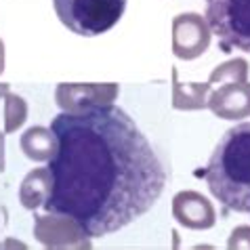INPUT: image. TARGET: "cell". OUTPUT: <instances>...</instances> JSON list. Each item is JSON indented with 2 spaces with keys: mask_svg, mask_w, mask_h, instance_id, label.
Here are the masks:
<instances>
[{
  "mask_svg": "<svg viewBox=\"0 0 250 250\" xmlns=\"http://www.w3.org/2000/svg\"><path fill=\"white\" fill-rule=\"evenodd\" d=\"M57 151L46 160V212L74 219L88 238H103L149 212L168 172L122 107L91 105L53 118Z\"/></svg>",
  "mask_w": 250,
  "mask_h": 250,
  "instance_id": "obj_1",
  "label": "cell"
},
{
  "mask_svg": "<svg viewBox=\"0 0 250 250\" xmlns=\"http://www.w3.org/2000/svg\"><path fill=\"white\" fill-rule=\"evenodd\" d=\"M200 175L227 210L250 214V122L235 124L219 139Z\"/></svg>",
  "mask_w": 250,
  "mask_h": 250,
  "instance_id": "obj_2",
  "label": "cell"
},
{
  "mask_svg": "<svg viewBox=\"0 0 250 250\" xmlns=\"http://www.w3.org/2000/svg\"><path fill=\"white\" fill-rule=\"evenodd\" d=\"M59 21L84 38L101 36L120 21L126 0H53Z\"/></svg>",
  "mask_w": 250,
  "mask_h": 250,
  "instance_id": "obj_3",
  "label": "cell"
},
{
  "mask_svg": "<svg viewBox=\"0 0 250 250\" xmlns=\"http://www.w3.org/2000/svg\"><path fill=\"white\" fill-rule=\"evenodd\" d=\"M204 17L225 53H250V0H206Z\"/></svg>",
  "mask_w": 250,
  "mask_h": 250,
  "instance_id": "obj_4",
  "label": "cell"
},
{
  "mask_svg": "<svg viewBox=\"0 0 250 250\" xmlns=\"http://www.w3.org/2000/svg\"><path fill=\"white\" fill-rule=\"evenodd\" d=\"M212 30L200 13H181L172 19V53L177 59L191 61L208 51Z\"/></svg>",
  "mask_w": 250,
  "mask_h": 250,
  "instance_id": "obj_5",
  "label": "cell"
},
{
  "mask_svg": "<svg viewBox=\"0 0 250 250\" xmlns=\"http://www.w3.org/2000/svg\"><path fill=\"white\" fill-rule=\"evenodd\" d=\"M34 235L46 248H91V238L84 229L63 214L34 217Z\"/></svg>",
  "mask_w": 250,
  "mask_h": 250,
  "instance_id": "obj_6",
  "label": "cell"
},
{
  "mask_svg": "<svg viewBox=\"0 0 250 250\" xmlns=\"http://www.w3.org/2000/svg\"><path fill=\"white\" fill-rule=\"evenodd\" d=\"M120 93L116 82H61L55 91V101L63 112H80L91 105L114 103Z\"/></svg>",
  "mask_w": 250,
  "mask_h": 250,
  "instance_id": "obj_7",
  "label": "cell"
},
{
  "mask_svg": "<svg viewBox=\"0 0 250 250\" xmlns=\"http://www.w3.org/2000/svg\"><path fill=\"white\" fill-rule=\"evenodd\" d=\"M208 109L221 120L250 118V82H225L208 95Z\"/></svg>",
  "mask_w": 250,
  "mask_h": 250,
  "instance_id": "obj_8",
  "label": "cell"
},
{
  "mask_svg": "<svg viewBox=\"0 0 250 250\" xmlns=\"http://www.w3.org/2000/svg\"><path fill=\"white\" fill-rule=\"evenodd\" d=\"M172 217L187 229H210L217 223V212L210 200L198 191H179L172 198Z\"/></svg>",
  "mask_w": 250,
  "mask_h": 250,
  "instance_id": "obj_9",
  "label": "cell"
},
{
  "mask_svg": "<svg viewBox=\"0 0 250 250\" xmlns=\"http://www.w3.org/2000/svg\"><path fill=\"white\" fill-rule=\"evenodd\" d=\"M208 95H210V82H181L179 69L172 67V107L181 112L208 107Z\"/></svg>",
  "mask_w": 250,
  "mask_h": 250,
  "instance_id": "obj_10",
  "label": "cell"
},
{
  "mask_svg": "<svg viewBox=\"0 0 250 250\" xmlns=\"http://www.w3.org/2000/svg\"><path fill=\"white\" fill-rule=\"evenodd\" d=\"M51 170L48 168H34L25 175L19 187V202L23 204L27 210H36V208L44 206L48 193H51Z\"/></svg>",
  "mask_w": 250,
  "mask_h": 250,
  "instance_id": "obj_11",
  "label": "cell"
},
{
  "mask_svg": "<svg viewBox=\"0 0 250 250\" xmlns=\"http://www.w3.org/2000/svg\"><path fill=\"white\" fill-rule=\"evenodd\" d=\"M21 151L27 160L34 162H46L57 151V137L46 126H32L21 135Z\"/></svg>",
  "mask_w": 250,
  "mask_h": 250,
  "instance_id": "obj_12",
  "label": "cell"
},
{
  "mask_svg": "<svg viewBox=\"0 0 250 250\" xmlns=\"http://www.w3.org/2000/svg\"><path fill=\"white\" fill-rule=\"evenodd\" d=\"M248 74H250V65L246 59L235 57L229 59L225 63H219L217 67L208 76L210 84H225V82H248Z\"/></svg>",
  "mask_w": 250,
  "mask_h": 250,
  "instance_id": "obj_13",
  "label": "cell"
},
{
  "mask_svg": "<svg viewBox=\"0 0 250 250\" xmlns=\"http://www.w3.org/2000/svg\"><path fill=\"white\" fill-rule=\"evenodd\" d=\"M27 120V103L23 97L6 93L4 95V133H17Z\"/></svg>",
  "mask_w": 250,
  "mask_h": 250,
  "instance_id": "obj_14",
  "label": "cell"
},
{
  "mask_svg": "<svg viewBox=\"0 0 250 250\" xmlns=\"http://www.w3.org/2000/svg\"><path fill=\"white\" fill-rule=\"evenodd\" d=\"M227 248L231 250H250V225L235 227L227 240Z\"/></svg>",
  "mask_w": 250,
  "mask_h": 250,
  "instance_id": "obj_15",
  "label": "cell"
},
{
  "mask_svg": "<svg viewBox=\"0 0 250 250\" xmlns=\"http://www.w3.org/2000/svg\"><path fill=\"white\" fill-rule=\"evenodd\" d=\"M4 170V133H0V172Z\"/></svg>",
  "mask_w": 250,
  "mask_h": 250,
  "instance_id": "obj_16",
  "label": "cell"
},
{
  "mask_svg": "<svg viewBox=\"0 0 250 250\" xmlns=\"http://www.w3.org/2000/svg\"><path fill=\"white\" fill-rule=\"evenodd\" d=\"M4 72V42L0 40V74Z\"/></svg>",
  "mask_w": 250,
  "mask_h": 250,
  "instance_id": "obj_17",
  "label": "cell"
},
{
  "mask_svg": "<svg viewBox=\"0 0 250 250\" xmlns=\"http://www.w3.org/2000/svg\"><path fill=\"white\" fill-rule=\"evenodd\" d=\"M9 86L11 84H6V82H0V97H4L6 93H9Z\"/></svg>",
  "mask_w": 250,
  "mask_h": 250,
  "instance_id": "obj_18",
  "label": "cell"
}]
</instances>
